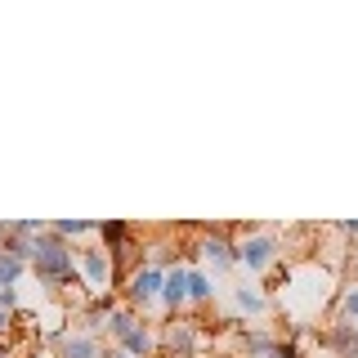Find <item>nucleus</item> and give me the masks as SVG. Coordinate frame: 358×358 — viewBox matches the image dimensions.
<instances>
[{"label": "nucleus", "instance_id": "obj_1", "mask_svg": "<svg viewBox=\"0 0 358 358\" xmlns=\"http://www.w3.org/2000/svg\"><path fill=\"white\" fill-rule=\"evenodd\" d=\"M31 273L41 278L45 287H72L76 282V255L59 233H45L36 238V251H31Z\"/></svg>", "mask_w": 358, "mask_h": 358}, {"label": "nucleus", "instance_id": "obj_2", "mask_svg": "<svg viewBox=\"0 0 358 358\" xmlns=\"http://www.w3.org/2000/svg\"><path fill=\"white\" fill-rule=\"evenodd\" d=\"M162 268L157 264H139L130 273V287H126V300H130V309H143V305H152V300H162Z\"/></svg>", "mask_w": 358, "mask_h": 358}, {"label": "nucleus", "instance_id": "obj_3", "mask_svg": "<svg viewBox=\"0 0 358 358\" xmlns=\"http://www.w3.org/2000/svg\"><path fill=\"white\" fill-rule=\"evenodd\" d=\"M278 238H268V233H255V238H246L238 246V264H246L251 273H264L268 264H278Z\"/></svg>", "mask_w": 358, "mask_h": 358}, {"label": "nucleus", "instance_id": "obj_4", "mask_svg": "<svg viewBox=\"0 0 358 358\" xmlns=\"http://www.w3.org/2000/svg\"><path fill=\"white\" fill-rule=\"evenodd\" d=\"M162 305L166 313H179L188 305V268H166V278H162Z\"/></svg>", "mask_w": 358, "mask_h": 358}, {"label": "nucleus", "instance_id": "obj_5", "mask_svg": "<svg viewBox=\"0 0 358 358\" xmlns=\"http://www.w3.org/2000/svg\"><path fill=\"white\" fill-rule=\"evenodd\" d=\"M76 273H85V282L90 287H108V278H112V260L103 251H76Z\"/></svg>", "mask_w": 358, "mask_h": 358}, {"label": "nucleus", "instance_id": "obj_6", "mask_svg": "<svg viewBox=\"0 0 358 358\" xmlns=\"http://www.w3.org/2000/svg\"><path fill=\"white\" fill-rule=\"evenodd\" d=\"M322 341H327V350L336 358H358V331H354V322H331Z\"/></svg>", "mask_w": 358, "mask_h": 358}, {"label": "nucleus", "instance_id": "obj_7", "mask_svg": "<svg viewBox=\"0 0 358 358\" xmlns=\"http://www.w3.org/2000/svg\"><path fill=\"white\" fill-rule=\"evenodd\" d=\"M197 341H201V331L193 327V322H171V331H166V345H171L175 358H193Z\"/></svg>", "mask_w": 358, "mask_h": 358}, {"label": "nucleus", "instance_id": "obj_8", "mask_svg": "<svg viewBox=\"0 0 358 358\" xmlns=\"http://www.w3.org/2000/svg\"><path fill=\"white\" fill-rule=\"evenodd\" d=\"M201 255H206L215 268H229V264H238V246H233L229 238H224V229H215L206 242H201Z\"/></svg>", "mask_w": 358, "mask_h": 358}, {"label": "nucleus", "instance_id": "obj_9", "mask_svg": "<svg viewBox=\"0 0 358 358\" xmlns=\"http://www.w3.org/2000/svg\"><path fill=\"white\" fill-rule=\"evenodd\" d=\"M59 358H103V350H99L94 336L76 331V336H63L59 341Z\"/></svg>", "mask_w": 358, "mask_h": 358}, {"label": "nucleus", "instance_id": "obj_10", "mask_svg": "<svg viewBox=\"0 0 358 358\" xmlns=\"http://www.w3.org/2000/svg\"><path fill=\"white\" fill-rule=\"evenodd\" d=\"M121 350H126L130 358H148V354L157 350V341H152V331H148V327L139 322V327H134V331L126 336V341H121Z\"/></svg>", "mask_w": 358, "mask_h": 358}, {"label": "nucleus", "instance_id": "obj_11", "mask_svg": "<svg viewBox=\"0 0 358 358\" xmlns=\"http://www.w3.org/2000/svg\"><path fill=\"white\" fill-rule=\"evenodd\" d=\"M22 268H27V264H22L18 255L0 251V291H14V282H18V278H22Z\"/></svg>", "mask_w": 358, "mask_h": 358}, {"label": "nucleus", "instance_id": "obj_12", "mask_svg": "<svg viewBox=\"0 0 358 358\" xmlns=\"http://www.w3.org/2000/svg\"><path fill=\"white\" fill-rule=\"evenodd\" d=\"M103 327H108L112 336H117V341H126V336H130L134 327H139V318H134V309H112V318L103 322Z\"/></svg>", "mask_w": 358, "mask_h": 358}, {"label": "nucleus", "instance_id": "obj_13", "mask_svg": "<svg viewBox=\"0 0 358 358\" xmlns=\"http://www.w3.org/2000/svg\"><path fill=\"white\" fill-rule=\"evenodd\" d=\"M210 296H215L210 278H206V273H197V268H188V300H193V305H206Z\"/></svg>", "mask_w": 358, "mask_h": 358}, {"label": "nucleus", "instance_id": "obj_14", "mask_svg": "<svg viewBox=\"0 0 358 358\" xmlns=\"http://www.w3.org/2000/svg\"><path fill=\"white\" fill-rule=\"evenodd\" d=\"M54 233H59V238H85V233H99V224H90V220H59Z\"/></svg>", "mask_w": 358, "mask_h": 358}, {"label": "nucleus", "instance_id": "obj_15", "mask_svg": "<svg viewBox=\"0 0 358 358\" xmlns=\"http://www.w3.org/2000/svg\"><path fill=\"white\" fill-rule=\"evenodd\" d=\"M99 233H103V242L112 246V251H121V246L130 242V229L121 220H112V224H99Z\"/></svg>", "mask_w": 358, "mask_h": 358}, {"label": "nucleus", "instance_id": "obj_16", "mask_svg": "<svg viewBox=\"0 0 358 358\" xmlns=\"http://www.w3.org/2000/svg\"><path fill=\"white\" fill-rule=\"evenodd\" d=\"M341 322H358V282L341 291Z\"/></svg>", "mask_w": 358, "mask_h": 358}, {"label": "nucleus", "instance_id": "obj_17", "mask_svg": "<svg viewBox=\"0 0 358 358\" xmlns=\"http://www.w3.org/2000/svg\"><path fill=\"white\" fill-rule=\"evenodd\" d=\"M238 309L242 313H264V296L255 287H238Z\"/></svg>", "mask_w": 358, "mask_h": 358}, {"label": "nucleus", "instance_id": "obj_18", "mask_svg": "<svg viewBox=\"0 0 358 358\" xmlns=\"http://www.w3.org/2000/svg\"><path fill=\"white\" fill-rule=\"evenodd\" d=\"M341 233H345V238H358V220H350V224H341Z\"/></svg>", "mask_w": 358, "mask_h": 358}, {"label": "nucleus", "instance_id": "obj_19", "mask_svg": "<svg viewBox=\"0 0 358 358\" xmlns=\"http://www.w3.org/2000/svg\"><path fill=\"white\" fill-rule=\"evenodd\" d=\"M103 358H130L126 350H103Z\"/></svg>", "mask_w": 358, "mask_h": 358}, {"label": "nucleus", "instance_id": "obj_20", "mask_svg": "<svg viewBox=\"0 0 358 358\" xmlns=\"http://www.w3.org/2000/svg\"><path fill=\"white\" fill-rule=\"evenodd\" d=\"M350 273L358 278V246H354V260H350Z\"/></svg>", "mask_w": 358, "mask_h": 358}, {"label": "nucleus", "instance_id": "obj_21", "mask_svg": "<svg viewBox=\"0 0 358 358\" xmlns=\"http://www.w3.org/2000/svg\"><path fill=\"white\" fill-rule=\"evenodd\" d=\"M354 331H358V322H354Z\"/></svg>", "mask_w": 358, "mask_h": 358}]
</instances>
